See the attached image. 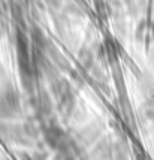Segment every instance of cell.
<instances>
[{
	"label": "cell",
	"mask_w": 154,
	"mask_h": 160,
	"mask_svg": "<svg viewBox=\"0 0 154 160\" xmlns=\"http://www.w3.org/2000/svg\"><path fill=\"white\" fill-rule=\"evenodd\" d=\"M18 108V96L15 91H5L0 94V115H9L14 114Z\"/></svg>",
	"instance_id": "obj_1"
}]
</instances>
